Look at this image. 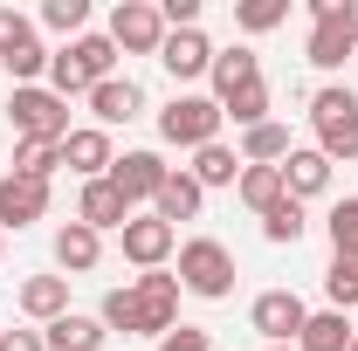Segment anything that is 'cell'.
<instances>
[{
	"instance_id": "6da1fadb",
	"label": "cell",
	"mask_w": 358,
	"mask_h": 351,
	"mask_svg": "<svg viewBox=\"0 0 358 351\" xmlns=\"http://www.w3.org/2000/svg\"><path fill=\"white\" fill-rule=\"evenodd\" d=\"M117 76V42L110 35H76L69 48H55L48 55V89L69 103V96H90L96 83H110Z\"/></svg>"
},
{
	"instance_id": "7a4b0ae2",
	"label": "cell",
	"mask_w": 358,
	"mask_h": 351,
	"mask_svg": "<svg viewBox=\"0 0 358 351\" xmlns=\"http://www.w3.org/2000/svg\"><path fill=\"white\" fill-rule=\"evenodd\" d=\"M179 289L200 296V303H227L234 296V248L214 241V234L179 241Z\"/></svg>"
},
{
	"instance_id": "3957f363",
	"label": "cell",
	"mask_w": 358,
	"mask_h": 351,
	"mask_svg": "<svg viewBox=\"0 0 358 351\" xmlns=\"http://www.w3.org/2000/svg\"><path fill=\"white\" fill-rule=\"evenodd\" d=\"M310 69H345L358 55V0H310Z\"/></svg>"
},
{
	"instance_id": "277c9868",
	"label": "cell",
	"mask_w": 358,
	"mask_h": 351,
	"mask_svg": "<svg viewBox=\"0 0 358 351\" xmlns=\"http://www.w3.org/2000/svg\"><path fill=\"white\" fill-rule=\"evenodd\" d=\"M7 124H14V138H42V145H62V138L76 131V124H69V103L48 83L7 89Z\"/></svg>"
},
{
	"instance_id": "5b68a950",
	"label": "cell",
	"mask_w": 358,
	"mask_h": 351,
	"mask_svg": "<svg viewBox=\"0 0 358 351\" xmlns=\"http://www.w3.org/2000/svg\"><path fill=\"white\" fill-rule=\"evenodd\" d=\"M310 131H317V152L338 166V159H358V96L338 83H324L310 96Z\"/></svg>"
},
{
	"instance_id": "8992f818",
	"label": "cell",
	"mask_w": 358,
	"mask_h": 351,
	"mask_svg": "<svg viewBox=\"0 0 358 351\" xmlns=\"http://www.w3.org/2000/svg\"><path fill=\"white\" fill-rule=\"evenodd\" d=\"M0 69H7V83H42L48 76V48L35 35V21L28 14H14V7H0Z\"/></svg>"
},
{
	"instance_id": "52a82bcc",
	"label": "cell",
	"mask_w": 358,
	"mask_h": 351,
	"mask_svg": "<svg viewBox=\"0 0 358 351\" xmlns=\"http://www.w3.org/2000/svg\"><path fill=\"white\" fill-rule=\"evenodd\" d=\"M221 103L214 96H173L166 110H159V138L166 145H186V152H200V145H214L221 138Z\"/></svg>"
},
{
	"instance_id": "ba28073f",
	"label": "cell",
	"mask_w": 358,
	"mask_h": 351,
	"mask_svg": "<svg viewBox=\"0 0 358 351\" xmlns=\"http://www.w3.org/2000/svg\"><path fill=\"white\" fill-rule=\"evenodd\" d=\"M303 324H310V303H303L296 289H262V296L248 303V331H255L262 345H296Z\"/></svg>"
},
{
	"instance_id": "9c48e42d",
	"label": "cell",
	"mask_w": 358,
	"mask_h": 351,
	"mask_svg": "<svg viewBox=\"0 0 358 351\" xmlns=\"http://www.w3.org/2000/svg\"><path fill=\"white\" fill-rule=\"evenodd\" d=\"M103 35L117 42V55H159V42H166V14H159L152 0H117Z\"/></svg>"
},
{
	"instance_id": "30bf717a",
	"label": "cell",
	"mask_w": 358,
	"mask_h": 351,
	"mask_svg": "<svg viewBox=\"0 0 358 351\" xmlns=\"http://www.w3.org/2000/svg\"><path fill=\"white\" fill-rule=\"evenodd\" d=\"M117 241H124V262H138V268H166V262H173V248H179V227H166L159 214H131Z\"/></svg>"
},
{
	"instance_id": "8fae6325",
	"label": "cell",
	"mask_w": 358,
	"mask_h": 351,
	"mask_svg": "<svg viewBox=\"0 0 358 351\" xmlns=\"http://www.w3.org/2000/svg\"><path fill=\"white\" fill-rule=\"evenodd\" d=\"M131 289H138V303H145V338L179 331V275L173 268H145Z\"/></svg>"
},
{
	"instance_id": "7c38bea8",
	"label": "cell",
	"mask_w": 358,
	"mask_h": 351,
	"mask_svg": "<svg viewBox=\"0 0 358 351\" xmlns=\"http://www.w3.org/2000/svg\"><path fill=\"white\" fill-rule=\"evenodd\" d=\"M35 220H48V186L21 179V173H0V234H21Z\"/></svg>"
},
{
	"instance_id": "4fadbf2b",
	"label": "cell",
	"mask_w": 358,
	"mask_h": 351,
	"mask_svg": "<svg viewBox=\"0 0 358 351\" xmlns=\"http://www.w3.org/2000/svg\"><path fill=\"white\" fill-rule=\"evenodd\" d=\"M166 173H173V166H166L159 152H124V159L110 166V186H117V193L131 200V214H138V207H152V200H159Z\"/></svg>"
},
{
	"instance_id": "5bb4252c",
	"label": "cell",
	"mask_w": 358,
	"mask_h": 351,
	"mask_svg": "<svg viewBox=\"0 0 358 351\" xmlns=\"http://www.w3.org/2000/svg\"><path fill=\"white\" fill-rule=\"evenodd\" d=\"M62 166H69L76 179H110V166H117V145H110V131L76 124V131L62 138Z\"/></svg>"
},
{
	"instance_id": "9a60e30c",
	"label": "cell",
	"mask_w": 358,
	"mask_h": 351,
	"mask_svg": "<svg viewBox=\"0 0 358 351\" xmlns=\"http://www.w3.org/2000/svg\"><path fill=\"white\" fill-rule=\"evenodd\" d=\"M90 117H96V131H117V124L145 117V89H138V76H110V83H96V89H90Z\"/></svg>"
},
{
	"instance_id": "2e32d148",
	"label": "cell",
	"mask_w": 358,
	"mask_h": 351,
	"mask_svg": "<svg viewBox=\"0 0 358 351\" xmlns=\"http://www.w3.org/2000/svg\"><path fill=\"white\" fill-rule=\"evenodd\" d=\"M159 62H166V76H173V83H193V76H207V69H214V42H207L200 28H173V35L159 42Z\"/></svg>"
},
{
	"instance_id": "e0dca14e",
	"label": "cell",
	"mask_w": 358,
	"mask_h": 351,
	"mask_svg": "<svg viewBox=\"0 0 358 351\" xmlns=\"http://www.w3.org/2000/svg\"><path fill=\"white\" fill-rule=\"evenodd\" d=\"M76 220H83V227H96V234H124V220H131V200H124L110 179H83Z\"/></svg>"
},
{
	"instance_id": "ac0fdd59",
	"label": "cell",
	"mask_w": 358,
	"mask_h": 351,
	"mask_svg": "<svg viewBox=\"0 0 358 351\" xmlns=\"http://www.w3.org/2000/svg\"><path fill=\"white\" fill-rule=\"evenodd\" d=\"M103 262V234L96 227H83V220H69V227H55V268L76 282V275H90V268Z\"/></svg>"
},
{
	"instance_id": "d6986e66",
	"label": "cell",
	"mask_w": 358,
	"mask_h": 351,
	"mask_svg": "<svg viewBox=\"0 0 358 351\" xmlns=\"http://www.w3.org/2000/svg\"><path fill=\"white\" fill-rule=\"evenodd\" d=\"M200 207H207V186L186 173H166V186H159V200H152V214L166 220V227H179V220H200Z\"/></svg>"
},
{
	"instance_id": "ffe728a7",
	"label": "cell",
	"mask_w": 358,
	"mask_h": 351,
	"mask_svg": "<svg viewBox=\"0 0 358 351\" xmlns=\"http://www.w3.org/2000/svg\"><path fill=\"white\" fill-rule=\"evenodd\" d=\"M14 303L28 310L35 324H55V317H69V275H28V282L14 289Z\"/></svg>"
},
{
	"instance_id": "44dd1931",
	"label": "cell",
	"mask_w": 358,
	"mask_h": 351,
	"mask_svg": "<svg viewBox=\"0 0 358 351\" xmlns=\"http://www.w3.org/2000/svg\"><path fill=\"white\" fill-rule=\"evenodd\" d=\"M282 186H289V200H317V193L331 186V159H324L317 145H296V152L282 159Z\"/></svg>"
},
{
	"instance_id": "7402d4cb",
	"label": "cell",
	"mask_w": 358,
	"mask_h": 351,
	"mask_svg": "<svg viewBox=\"0 0 358 351\" xmlns=\"http://www.w3.org/2000/svg\"><path fill=\"white\" fill-rule=\"evenodd\" d=\"M103 317H83V310H69V317H55V324H42V345L48 351H103Z\"/></svg>"
},
{
	"instance_id": "603a6c76",
	"label": "cell",
	"mask_w": 358,
	"mask_h": 351,
	"mask_svg": "<svg viewBox=\"0 0 358 351\" xmlns=\"http://www.w3.org/2000/svg\"><path fill=\"white\" fill-rule=\"evenodd\" d=\"M234 193H241V207H248L255 220H262L268 207H282V200H289V186H282V166H241Z\"/></svg>"
},
{
	"instance_id": "cb8c5ba5",
	"label": "cell",
	"mask_w": 358,
	"mask_h": 351,
	"mask_svg": "<svg viewBox=\"0 0 358 351\" xmlns=\"http://www.w3.org/2000/svg\"><path fill=\"white\" fill-rule=\"evenodd\" d=\"M207 76H214V103H227L241 83L262 76V55H255V48H214V69H207Z\"/></svg>"
},
{
	"instance_id": "d4e9b609",
	"label": "cell",
	"mask_w": 358,
	"mask_h": 351,
	"mask_svg": "<svg viewBox=\"0 0 358 351\" xmlns=\"http://www.w3.org/2000/svg\"><path fill=\"white\" fill-rule=\"evenodd\" d=\"M296 145H289V124H255V131H241V166H282Z\"/></svg>"
},
{
	"instance_id": "484cf974",
	"label": "cell",
	"mask_w": 358,
	"mask_h": 351,
	"mask_svg": "<svg viewBox=\"0 0 358 351\" xmlns=\"http://www.w3.org/2000/svg\"><path fill=\"white\" fill-rule=\"evenodd\" d=\"M352 324H345V310H310V324H303V338L296 351H352Z\"/></svg>"
},
{
	"instance_id": "4316f807",
	"label": "cell",
	"mask_w": 358,
	"mask_h": 351,
	"mask_svg": "<svg viewBox=\"0 0 358 351\" xmlns=\"http://www.w3.org/2000/svg\"><path fill=\"white\" fill-rule=\"evenodd\" d=\"M186 173L200 179V186H234V179H241V152H227L221 138H214V145H200V152H193V166H186Z\"/></svg>"
},
{
	"instance_id": "83f0119b",
	"label": "cell",
	"mask_w": 358,
	"mask_h": 351,
	"mask_svg": "<svg viewBox=\"0 0 358 351\" xmlns=\"http://www.w3.org/2000/svg\"><path fill=\"white\" fill-rule=\"evenodd\" d=\"M103 331H124V338H145V303H138V289L124 282V289H103Z\"/></svg>"
},
{
	"instance_id": "f1b7e54d",
	"label": "cell",
	"mask_w": 358,
	"mask_h": 351,
	"mask_svg": "<svg viewBox=\"0 0 358 351\" xmlns=\"http://www.w3.org/2000/svg\"><path fill=\"white\" fill-rule=\"evenodd\" d=\"M14 173L21 179H55L62 173V145H42V138H14Z\"/></svg>"
},
{
	"instance_id": "f546056e",
	"label": "cell",
	"mask_w": 358,
	"mask_h": 351,
	"mask_svg": "<svg viewBox=\"0 0 358 351\" xmlns=\"http://www.w3.org/2000/svg\"><path fill=\"white\" fill-rule=\"evenodd\" d=\"M221 117H234V131H255V124H268V83H262V76H255V83H241V89L221 103Z\"/></svg>"
},
{
	"instance_id": "4dcf8cb0",
	"label": "cell",
	"mask_w": 358,
	"mask_h": 351,
	"mask_svg": "<svg viewBox=\"0 0 358 351\" xmlns=\"http://www.w3.org/2000/svg\"><path fill=\"white\" fill-rule=\"evenodd\" d=\"M303 227H310V220H303V200H282V207H268V214H262V241L296 248V241H303Z\"/></svg>"
},
{
	"instance_id": "1f68e13d",
	"label": "cell",
	"mask_w": 358,
	"mask_h": 351,
	"mask_svg": "<svg viewBox=\"0 0 358 351\" xmlns=\"http://www.w3.org/2000/svg\"><path fill=\"white\" fill-rule=\"evenodd\" d=\"M324 296H331V310H352L358 303V255H331V268H324Z\"/></svg>"
},
{
	"instance_id": "d6a6232c",
	"label": "cell",
	"mask_w": 358,
	"mask_h": 351,
	"mask_svg": "<svg viewBox=\"0 0 358 351\" xmlns=\"http://www.w3.org/2000/svg\"><path fill=\"white\" fill-rule=\"evenodd\" d=\"M324 234H331L338 255H358V193H345V200L324 214Z\"/></svg>"
},
{
	"instance_id": "836d02e7",
	"label": "cell",
	"mask_w": 358,
	"mask_h": 351,
	"mask_svg": "<svg viewBox=\"0 0 358 351\" xmlns=\"http://www.w3.org/2000/svg\"><path fill=\"white\" fill-rule=\"evenodd\" d=\"M42 28H55V35H90V0H42Z\"/></svg>"
},
{
	"instance_id": "e575fe53",
	"label": "cell",
	"mask_w": 358,
	"mask_h": 351,
	"mask_svg": "<svg viewBox=\"0 0 358 351\" xmlns=\"http://www.w3.org/2000/svg\"><path fill=\"white\" fill-rule=\"evenodd\" d=\"M282 21H289V0H241L234 7V28H248V35H268Z\"/></svg>"
},
{
	"instance_id": "d590c367",
	"label": "cell",
	"mask_w": 358,
	"mask_h": 351,
	"mask_svg": "<svg viewBox=\"0 0 358 351\" xmlns=\"http://www.w3.org/2000/svg\"><path fill=\"white\" fill-rule=\"evenodd\" d=\"M159 351H214V338H207L200 324H179V331H166V338H159Z\"/></svg>"
},
{
	"instance_id": "8d00e7d4",
	"label": "cell",
	"mask_w": 358,
	"mask_h": 351,
	"mask_svg": "<svg viewBox=\"0 0 358 351\" xmlns=\"http://www.w3.org/2000/svg\"><path fill=\"white\" fill-rule=\"evenodd\" d=\"M0 351H48L42 331H0Z\"/></svg>"
},
{
	"instance_id": "74e56055",
	"label": "cell",
	"mask_w": 358,
	"mask_h": 351,
	"mask_svg": "<svg viewBox=\"0 0 358 351\" xmlns=\"http://www.w3.org/2000/svg\"><path fill=\"white\" fill-rule=\"evenodd\" d=\"M262 351H296V345H262Z\"/></svg>"
},
{
	"instance_id": "f35d334b",
	"label": "cell",
	"mask_w": 358,
	"mask_h": 351,
	"mask_svg": "<svg viewBox=\"0 0 358 351\" xmlns=\"http://www.w3.org/2000/svg\"><path fill=\"white\" fill-rule=\"evenodd\" d=\"M0 255H7V234H0Z\"/></svg>"
},
{
	"instance_id": "ab89813d",
	"label": "cell",
	"mask_w": 358,
	"mask_h": 351,
	"mask_svg": "<svg viewBox=\"0 0 358 351\" xmlns=\"http://www.w3.org/2000/svg\"><path fill=\"white\" fill-rule=\"evenodd\" d=\"M352 351H358V338H352Z\"/></svg>"
}]
</instances>
